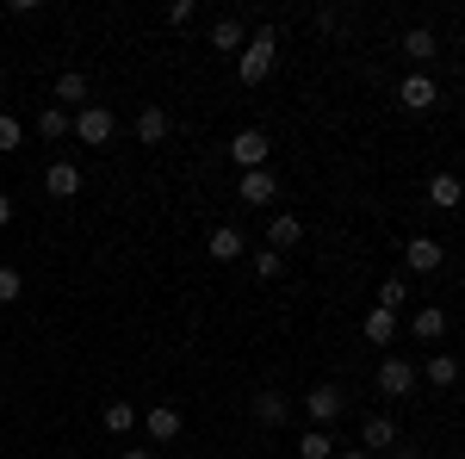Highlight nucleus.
<instances>
[{"label": "nucleus", "mask_w": 465, "mask_h": 459, "mask_svg": "<svg viewBox=\"0 0 465 459\" xmlns=\"http://www.w3.org/2000/svg\"><path fill=\"white\" fill-rule=\"evenodd\" d=\"M273 193H280V180L267 175V168H249V175L236 180V199H249V205H273Z\"/></svg>", "instance_id": "423d86ee"}, {"label": "nucleus", "mask_w": 465, "mask_h": 459, "mask_svg": "<svg viewBox=\"0 0 465 459\" xmlns=\"http://www.w3.org/2000/svg\"><path fill=\"white\" fill-rule=\"evenodd\" d=\"M460 199H465L460 175H434V180H429V205H440V212H453Z\"/></svg>", "instance_id": "ddd939ff"}, {"label": "nucleus", "mask_w": 465, "mask_h": 459, "mask_svg": "<svg viewBox=\"0 0 465 459\" xmlns=\"http://www.w3.org/2000/svg\"><path fill=\"white\" fill-rule=\"evenodd\" d=\"M118 459H155V454H149V447H124Z\"/></svg>", "instance_id": "c756f323"}, {"label": "nucleus", "mask_w": 465, "mask_h": 459, "mask_svg": "<svg viewBox=\"0 0 465 459\" xmlns=\"http://www.w3.org/2000/svg\"><path fill=\"white\" fill-rule=\"evenodd\" d=\"M180 434V410L174 404H149V441H174Z\"/></svg>", "instance_id": "f8f14e48"}, {"label": "nucleus", "mask_w": 465, "mask_h": 459, "mask_svg": "<svg viewBox=\"0 0 465 459\" xmlns=\"http://www.w3.org/2000/svg\"><path fill=\"white\" fill-rule=\"evenodd\" d=\"M391 459H416V454H410V447H403V441H397V447H391Z\"/></svg>", "instance_id": "2f4dec72"}, {"label": "nucleus", "mask_w": 465, "mask_h": 459, "mask_svg": "<svg viewBox=\"0 0 465 459\" xmlns=\"http://www.w3.org/2000/svg\"><path fill=\"white\" fill-rule=\"evenodd\" d=\"M254 416H261V423L267 428H280L292 416V404H286V391H261V397H254Z\"/></svg>", "instance_id": "4468645a"}, {"label": "nucleus", "mask_w": 465, "mask_h": 459, "mask_svg": "<svg viewBox=\"0 0 465 459\" xmlns=\"http://www.w3.org/2000/svg\"><path fill=\"white\" fill-rule=\"evenodd\" d=\"M100 423H106V434H124V428L137 423V404H124V397H112V404H106V416H100Z\"/></svg>", "instance_id": "412c9836"}, {"label": "nucleus", "mask_w": 465, "mask_h": 459, "mask_svg": "<svg viewBox=\"0 0 465 459\" xmlns=\"http://www.w3.org/2000/svg\"><path fill=\"white\" fill-rule=\"evenodd\" d=\"M391 335H397V317H391V311H372V317H366V342H379V348H385Z\"/></svg>", "instance_id": "393cba45"}, {"label": "nucleus", "mask_w": 465, "mask_h": 459, "mask_svg": "<svg viewBox=\"0 0 465 459\" xmlns=\"http://www.w3.org/2000/svg\"><path fill=\"white\" fill-rule=\"evenodd\" d=\"M298 459H335L329 428H304V434H298Z\"/></svg>", "instance_id": "f3484780"}, {"label": "nucleus", "mask_w": 465, "mask_h": 459, "mask_svg": "<svg viewBox=\"0 0 465 459\" xmlns=\"http://www.w3.org/2000/svg\"><path fill=\"white\" fill-rule=\"evenodd\" d=\"M242 37H249L242 19H217L212 25V50H236V56H242Z\"/></svg>", "instance_id": "a211bd4d"}, {"label": "nucleus", "mask_w": 465, "mask_h": 459, "mask_svg": "<svg viewBox=\"0 0 465 459\" xmlns=\"http://www.w3.org/2000/svg\"><path fill=\"white\" fill-rule=\"evenodd\" d=\"M74 137L94 143V149H106V143L118 137V118H112L106 106H81V112H74Z\"/></svg>", "instance_id": "f03ea898"}, {"label": "nucleus", "mask_w": 465, "mask_h": 459, "mask_svg": "<svg viewBox=\"0 0 465 459\" xmlns=\"http://www.w3.org/2000/svg\"><path fill=\"white\" fill-rule=\"evenodd\" d=\"M19 143H25V125L13 112H0V149H19Z\"/></svg>", "instance_id": "bb28decb"}, {"label": "nucleus", "mask_w": 465, "mask_h": 459, "mask_svg": "<svg viewBox=\"0 0 465 459\" xmlns=\"http://www.w3.org/2000/svg\"><path fill=\"white\" fill-rule=\"evenodd\" d=\"M242 230H236V224H217L212 236H205V254H212V261H242Z\"/></svg>", "instance_id": "9d476101"}, {"label": "nucleus", "mask_w": 465, "mask_h": 459, "mask_svg": "<svg viewBox=\"0 0 465 459\" xmlns=\"http://www.w3.org/2000/svg\"><path fill=\"white\" fill-rule=\"evenodd\" d=\"M379 391H385V397H410V391H416V366L391 354V360L379 366Z\"/></svg>", "instance_id": "39448f33"}, {"label": "nucleus", "mask_w": 465, "mask_h": 459, "mask_svg": "<svg viewBox=\"0 0 465 459\" xmlns=\"http://www.w3.org/2000/svg\"><path fill=\"white\" fill-rule=\"evenodd\" d=\"M37 131H44V137L56 143V137H69V131H74V118H69L63 106H44V118H37Z\"/></svg>", "instance_id": "5701e85b"}, {"label": "nucleus", "mask_w": 465, "mask_h": 459, "mask_svg": "<svg viewBox=\"0 0 465 459\" xmlns=\"http://www.w3.org/2000/svg\"><path fill=\"white\" fill-rule=\"evenodd\" d=\"M360 441H366V447H385V454H391V447H397V423H391V416H366Z\"/></svg>", "instance_id": "2eb2a0df"}, {"label": "nucleus", "mask_w": 465, "mask_h": 459, "mask_svg": "<svg viewBox=\"0 0 465 459\" xmlns=\"http://www.w3.org/2000/svg\"><path fill=\"white\" fill-rule=\"evenodd\" d=\"M267 149H273L267 131H236V137H230V162L249 175V168H267Z\"/></svg>", "instance_id": "7ed1b4c3"}, {"label": "nucleus", "mask_w": 465, "mask_h": 459, "mask_svg": "<svg viewBox=\"0 0 465 459\" xmlns=\"http://www.w3.org/2000/svg\"><path fill=\"white\" fill-rule=\"evenodd\" d=\"M44 193H50V199H74V193H81V168H74V162H50V168H44Z\"/></svg>", "instance_id": "1a4fd4ad"}, {"label": "nucleus", "mask_w": 465, "mask_h": 459, "mask_svg": "<svg viewBox=\"0 0 465 459\" xmlns=\"http://www.w3.org/2000/svg\"><path fill=\"white\" fill-rule=\"evenodd\" d=\"M280 267H286V254H280V248H261V254H254V274H261V280H273Z\"/></svg>", "instance_id": "cd10ccee"}, {"label": "nucleus", "mask_w": 465, "mask_h": 459, "mask_svg": "<svg viewBox=\"0 0 465 459\" xmlns=\"http://www.w3.org/2000/svg\"><path fill=\"white\" fill-rule=\"evenodd\" d=\"M137 137H143V143H162V137H168V112H162V106H143V112H137Z\"/></svg>", "instance_id": "aec40b11"}, {"label": "nucleus", "mask_w": 465, "mask_h": 459, "mask_svg": "<svg viewBox=\"0 0 465 459\" xmlns=\"http://www.w3.org/2000/svg\"><path fill=\"white\" fill-rule=\"evenodd\" d=\"M434 50H440V44H434V32H429V25L403 32V56H410V63H434Z\"/></svg>", "instance_id": "dca6fc26"}, {"label": "nucleus", "mask_w": 465, "mask_h": 459, "mask_svg": "<svg viewBox=\"0 0 465 459\" xmlns=\"http://www.w3.org/2000/svg\"><path fill=\"white\" fill-rule=\"evenodd\" d=\"M25 292V280H19V267H0V304H13Z\"/></svg>", "instance_id": "c85d7f7f"}, {"label": "nucleus", "mask_w": 465, "mask_h": 459, "mask_svg": "<svg viewBox=\"0 0 465 459\" xmlns=\"http://www.w3.org/2000/svg\"><path fill=\"white\" fill-rule=\"evenodd\" d=\"M298 236H304V224H298V217H292V212H280V217H273V224H267V243H273V248H292V243H298Z\"/></svg>", "instance_id": "6ab92c4d"}, {"label": "nucleus", "mask_w": 465, "mask_h": 459, "mask_svg": "<svg viewBox=\"0 0 465 459\" xmlns=\"http://www.w3.org/2000/svg\"><path fill=\"white\" fill-rule=\"evenodd\" d=\"M422 373H429V385H440V391H447L453 379H460V360H453V354H434V360L422 366Z\"/></svg>", "instance_id": "4be33fe9"}, {"label": "nucleus", "mask_w": 465, "mask_h": 459, "mask_svg": "<svg viewBox=\"0 0 465 459\" xmlns=\"http://www.w3.org/2000/svg\"><path fill=\"white\" fill-rule=\"evenodd\" d=\"M403 298H410V285L397 280V274H391L385 285H379V311H391V317H397V304H403Z\"/></svg>", "instance_id": "a878e982"}, {"label": "nucleus", "mask_w": 465, "mask_h": 459, "mask_svg": "<svg viewBox=\"0 0 465 459\" xmlns=\"http://www.w3.org/2000/svg\"><path fill=\"white\" fill-rule=\"evenodd\" d=\"M273 50H280V32H273V25H261V32L249 37V50L236 56V75H242V87H261V81L273 75Z\"/></svg>", "instance_id": "f257e3e1"}, {"label": "nucleus", "mask_w": 465, "mask_h": 459, "mask_svg": "<svg viewBox=\"0 0 465 459\" xmlns=\"http://www.w3.org/2000/svg\"><path fill=\"white\" fill-rule=\"evenodd\" d=\"M56 100H63V106H81V100H87V75L69 69L63 81H56Z\"/></svg>", "instance_id": "b1692460"}, {"label": "nucleus", "mask_w": 465, "mask_h": 459, "mask_svg": "<svg viewBox=\"0 0 465 459\" xmlns=\"http://www.w3.org/2000/svg\"><path fill=\"white\" fill-rule=\"evenodd\" d=\"M403 261H410V274H434V267L447 261V248L434 243V236H410V248H403Z\"/></svg>", "instance_id": "0eeeda50"}, {"label": "nucleus", "mask_w": 465, "mask_h": 459, "mask_svg": "<svg viewBox=\"0 0 465 459\" xmlns=\"http://www.w3.org/2000/svg\"><path fill=\"white\" fill-rule=\"evenodd\" d=\"M0 224H13V199L6 193H0Z\"/></svg>", "instance_id": "7c9ffc66"}, {"label": "nucleus", "mask_w": 465, "mask_h": 459, "mask_svg": "<svg viewBox=\"0 0 465 459\" xmlns=\"http://www.w3.org/2000/svg\"><path fill=\"white\" fill-rule=\"evenodd\" d=\"M440 100V87H434L429 75H410V81H397V106L403 112H429Z\"/></svg>", "instance_id": "20e7f679"}, {"label": "nucleus", "mask_w": 465, "mask_h": 459, "mask_svg": "<svg viewBox=\"0 0 465 459\" xmlns=\"http://www.w3.org/2000/svg\"><path fill=\"white\" fill-rule=\"evenodd\" d=\"M341 459H366V454H354V447H348V454H341Z\"/></svg>", "instance_id": "473e14b6"}, {"label": "nucleus", "mask_w": 465, "mask_h": 459, "mask_svg": "<svg viewBox=\"0 0 465 459\" xmlns=\"http://www.w3.org/2000/svg\"><path fill=\"white\" fill-rule=\"evenodd\" d=\"M410 329H416V342H440V335H447V311H440V304H422V311L410 317Z\"/></svg>", "instance_id": "9b49d317"}, {"label": "nucleus", "mask_w": 465, "mask_h": 459, "mask_svg": "<svg viewBox=\"0 0 465 459\" xmlns=\"http://www.w3.org/2000/svg\"><path fill=\"white\" fill-rule=\"evenodd\" d=\"M304 410H311V423H335L341 416V385H317V391H304Z\"/></svg>", "instance_id": "6e6552de"}, {"label": "nucleus", "mask_w": 465, "mask_h": 459, "mask_svg": "<svg viewBox=\"0 0 465 459\" xmlns=\"http://www.w3.org/2000/svg\"><path fill=\"white\" fill-rule=\"evenodd\" d=\"M0 87H6V75H0Z\"/></svg>", "instance_id": "72a5a7b5"}]
</instances>
